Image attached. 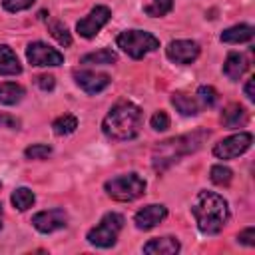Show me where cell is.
<instances>
[{
	"label": "cell",
	"mask_w": 255,
	"mask_h": 255,
	"mask_svg": "<svg viewBox=\"0 0 255 255\" xmlns=\"http://www.w3.org/2000/svg\"><path fill=\"white\" fill-rule=\"evenodd\" d=\"M207 137H209V129L199 128V129H193L191 133H183V135L159 141L151 151L153 169L155 171H165L169 165L177 163L181 157H185L189 153H195L205 143Z\"/></svg>",
	"instance_id": "1"
},
{
	"label": "cell",
	"mask_w": 255,
	"mask_h": 255,
	"mask_svg": "<svg viewBox=\"0 0 255 255\" xmlns=\"http://www.w3.org/2000/svg\"><path fill=\"white\" fill-rule=\"evenodd\" d=\"M141 122H143L141 110L135 104L122 100L104 118L102 131H104L106 137H110L114 141H128V139H133L139 133Z\"/></svg>",
	"instance_id": "2"
},
{
	"label": "cell",
	"mask_w": 255,
	"mask_h": 255,
	"mask_svg": "<svg viewBox=\"0 0 255 255\" xmlns=\"http://www.w3.org/2000/svg\"><path fill=\"white\" fill-rule=\"evenodd\" d=\"M191 213H193L195 223L201 233L217 235L229 219V205L219 193L203 189L197 193V197L191 205Z\"/></svg>",
	"instance_id": "3"
},
{
	"label": "cell",
	"mask_w": 255,
	"mask_h": 255,
	"mask_svg": "<svg viewBox=\"0 0 255 255\" xmlns=\"http://www.w3.org/2000/svg\"><path fill=\"white\" fill-rule=\"evenodd\" d=\"M104 189L114 201L128 203L145 193V179L131 171V173H124V175H116L108 179L104 183Z\"/></svg>",
	"instance_id": "4"
},
{
	"label": "cell",
	"mask_w": 255,
	"mask_h": 255,
	"mask_svg": "<svg viewBox=\"0 0 255 255\" xmlns=\"http://www.w3.org/2000/svg\"><path fill=\"white\" fill-rule=\"evenodd\" d=\"M124 227V215L116 213V211H110L106 213L100 223L96 227H92L86 235L88 243L94 245V247H102V249H108V247H114L116 241H118V235Z\"/></svg>",
	"instance_id": "5"
},
{
	"label": "cell",
	"mask_w": 255,
	"mask_h": 255,
	"mask_svg": "<svg viewBox=\"0 0 255 255\" xmlns=\"http://www.w3.org/2000/svg\"><path fill=\"white\" fill-rule=\"evenodd\" d=\"M116 44L133 60H139L145 54L159 48V40L153 34L143 32V30H126V32L118 34Z\"/></svg>",
	"instance_id": "6"
},
{
	"label": "cell",
	"mask_w": 255,
	"mask_h": 255,
	"mask_svg": "<svg viewBox=\"0 0 255 255\" xmlns=\"http://www.w3.org/2000/svg\"><path fill=\"white\" fill-rule=\"evenodd\" d=\"M251 141H253V135H251V133L239 131V133L229 135V137L221 139L219 143H215L213 155L219 157V159H233V157H239L241 153H245V151L251 147Z\"/></svg>",
	"instance_id": "7"
},
{
	"label": "cell",
	"mask_w": 255,
	"mask_h": 255,
	"mask_svg": "<svg viewBox=\"0 0 255 255\" xmlns=\"http://www.w3.org/2000/svg\"><path fill=\"white\" fill-rule=\"evenodd\" d=\"M110 18H112V12H110V8L108 6H94L92 10H90V14L88 16H84L78 24H76V30H78V34L82 36V38H94L108 22H110Z\"/></svg>",
	"instance_id": "8"
},
{
	"label": "cell",
	"mask_w": 255,
	"mask_h": 255,
	"mask_svg": "<svg viewBox=\"0 0 255 255\" xmlns=\"http://www.w3.org/2000/svg\"><path fill=\"white\" fill-rule=\"evenodd\" d=\"M26 58L32 66H60L64 64V54L50 48L44 42H32L26 48Z\"/></svg>",
	"instance_id": "9"
},
{
	"label": "cell",
	"mask_w": 255,
	"mask_h": 255,
	"mask_svg": "<svg viewBox=\"0 0 255 255\" xmlns=\"http://www.w3.org/2000/svg\"><path fill=\"white\" fill-rule=\"evenodd\" d=\"M32 225L40 231V233H52L58 229H64L68 225V213L62 207H54V209H46L40 211L32 217Z\"/></svg>",
	"instance_id": "10"
},
{
	"label": "cell",
	"mask_w": 255,
	"mask_h": 255,
	"mask_svg": "<svg viewBox=\"0 0 255 255\" xmlns=\"http://www.w3.org/2000/svg\"><path fill=\"white\" fill-rule=\"evenodd\" d=\"M165 56L173 64H191L199 56V44L193 40H173L165 48Z\"/></svg>",
	"instance_id": "11"
},
{
	"label": "cell",
	"mask_w": 255,
	"mask_h": 255,
	"mask_svg": "<svg viewBox=\"0 0 255 255\" xmlns=\"http://www.w3.org/2000/svg\"><path fill=\"white\" fill-rule=\"evenodd\" d=\"M72 76H74L76 84L86 94H100L102 90H106L112 84L108 74H98V72H92V70H74Z\"/></svg>",
	"instance_id": "12"
},
{
	"label": "cell",
	"mask_w": 255,
	"mask_h": 255,
	"mask_svg": "<svg viewBox=\"0 0 255 255\" xmlns=\"http://www.w3.org/2000/svg\"><path fill=\"white\" fill-rule=\"evenodd\" d=\"M165 217H167V207L161 205V203H151V205L141 207V209L133 215V223H135L137 229L149 231V229H153L157 223H161Z\"/></svg>",
	"instance_id": "13"
},
{
	"label": "cell",
	"mask_w": 255,
	"mask_h": 255,
	"mask_svg": "<svg viewBox=\"0 0 255 255\" xmlns=\"http://www.w3.org/2000/svg\"><path fill=\"white\" fill-rule=\"evenodd\" d=\"M179 251V241L175 237H155L143 245L147 255H175Z\"/></svg>",
	"instance_id": "14"
},
{
	"label": "cell",
	"mask_w": 255,
	"mask_h": 255,
	"mask_svg": "<svg viewBox=\"0 0 255 255\" xmlns=\"http://www.w3.org/2000/svg\"><path fill=\"white\" fill-rule=\"evenodd\" d=\"M247 120H249L247 110H245L243 106H239V104H229V106L223 110V114H221V122H223V126L229 128V129L243 128V126L247 124Z\"/></svg>",
	"instance_id": "15"
},
{
	"label": "cell",
	"mask_w": 255,
	"mask_h": 255,
	"mask_svg": "<svg viewBox=\"0 0 255 255\" xmlns=\"http://www.w3.org/2000/svg\"><path fill=\"white\" fill-rule=\"evenodd\" d=\"M245 70H247V60H245V56L239 54V52H229V54H227V60H225V64H223V74H225L229 80L237 82V80L245 74Z\"/></svg>",
	"instance_id": "16"
},
{
	"label": "cell",
	"mask_w": 255,
	"mask_h": 255,
	"mask_svg": "<svg viewBox=\"0 0 255 255\" xmlns=\"http://www.w3.org/2000/svg\"><path fill=\"white\" fill-rule=\"evenodd\" d=\"M22 72V66L18 62V56L14 50L6 44L0 46V76H16Z\"/></svg>",
	"instance_id": "17"
},
{
	"label": "cell",
	"mask_w": 255,
	"mask_h": 255,
	"mask_svg": "<svg viewBox=\"0 0 255 255\" xmlns=\"http://www.w3.org/2000/svg\"><path fill=\"white\" fill-rule=\"evenodd\" d=\"M253 38V28L249 24H237L221 32V42L225 44H243Z\"/></svg>",
	"instance_id": "18"
},
{
	"label": "cell",
	"mask_w": 255,
	"mask_h": 255,
	"mask_svg": "<svg viewBox=\"0 0 255 255\" xmlns=\"http://www.w3.org/2000/svg\"><path fill=\"white\" fill-rule=\"evenodd\" d=\"M171 104L175 106V110L181 116H197L199 114V104L195 98L183 94V92H175L171 94Z\"/></svg>",
	"instance_id": "19"
},
{
	"label": "cell",
	"mask_w": 255,
	"mask_h": 255,
	"mask_svg": "<svg viewBox=\"0 0 255 255\" xmlns=\"http://www.w3.org/2000/svg\"><path fill=\"white\" fill-rule=\"evenodd\" d=\"M24 98V88L14 82H4L0 84V104L4 106H14Z\"/></svg>",
	"instance_id": "20"
},
{
	"label": "cell",
	"mask_w": 255,
	"mask_h": 255,
	"mask_svg": "<svg viewBox=\"0 0 255 255\" xmlns=\"http://www.w3.org/2000/svg\"><path fill=\"white\" fill-rule=\"evenodd\" d=\"M118 62V54L110 48H102L98 52H90L86 56L80 58V64H100V66H108V64H116Z\"/></svg>",
	"instance_id": "21"
},
{
	"label": "cell",
	"mask_w": 255,
	"mask_h": 255,
	"mask_svg": "<svg viewBox=\"0 0 255 255\" xmlns=\"http://www.w3.org/2000/svg\"><path fill=\"white\" fill-rule=\"evenodd\" d=\"M12 205L18 209V211H26V209H30L32 205H34V191H30L28 187H18V189H14V193H12Z\"/></svg>",
	"instance_id": "22"
},
{
	"label": "cell",
	"mask_w": 255,
	"mask_h": 255,
	"mask_svg": "<svg viewBox=\"0 0 255 255\" xmlns=\"http://www.w3.org/2000/svg\"><path fill=\"white\" fill-rule=\"evenodd\" d=\"M76 128H78V120H76L74 116H70V114L60 116V118L54 120V124H52V129H54L56 135H68V133L76 131Z\"/></svg>",
	"instance_id": "23"
},
{
	"label": "cell",
	"mask_w": 255,
	"mask_h": 255,
	"mask_svg": "<svg viewBox=\"0 0 255 255\" xmlns=\"http://www.w3.org/2000/svg\"><path fill=\"white\" fill-rule=\"evenodd\" d=\"M48 32L52 34V38H54L60 46H70V44H72V36H70L68 28H66L62 22L50 20V22H48Z\"/></svg>",
	"instance_id": "24"
},
{
	"label": "cell",
	"mask_w": 255,
	"mask_h": 255,
	"mask_svg": "<svg viewBox=\"0 0 255 255\" xmlns=\"http://www.w3.org/2000/svg\"><path fill=\"white\" fill-rule=\"evenodd\" d=\"M171 8H173V0H151L147 6H143V12L151 18H159L165 16Z\"/></svg>",
	"instance_id": "25"
},
{
	"label": "cell",
	"mask_w": 255,
	"mask_h": 255,
	"mask_svg": "<svg viewBox=\"0 0 255 255\" xmlns=\"http://www.w3.org/2000/svg\"><path fill=\"white\" fill-rule=\"evenodd\" d=\"M209 177L215 185H229L231 179H233V171L225 165H213L209 169Z\"/></svg>",
	"instance_id": "26"
},
{
	"label": "cell",
	"mask_w": 255,
	"mask_h": 255,
	"mask_svg": "<svg viewBox=\"0 0 255 255\" xmlns=\"http://www.w3.org/2000/svg\"><path fill=\"white\" fill-rule=\"evenodd\" d=\"M52 153V147L48 145V143H32V145H28L26 149H24V155L28 157V159H44V157H48Z\"/></svg>",
	"instance_id": "27"
},
{
	"label": "cell",
	"mask_w": 255,
	"mask_h": 255,
	"mask_svg": "<svg viewBox=\"0 0 255 255\" xmlns=\"http://www.w3.org/2000/svg\"><path fill=\"white\" fill-rule=\"evenodd\" d=\"M197 96H199V100H201V104L203 106H215V102H217V92H215V88H211V86H199L197 88Z\"/></svg>",
	"instance_id": "28"
},
{
	"label": "cell",
	"mask_w": 255,
	"mask_h": 255,
	"mask_svg": "<svg viewBox=\"0 0 255 255\" xmlns=\"http://www.w3.org/2000/svg\"><path fill=\"white\" fill-rule=\"evenodd\" d=\"M149 124H151V128H153L155 131H165V129L169 128V116H167L163 110H159V112H155V114L151 116Z\"/></svg>",
	"instance_id": "29"
},
{
	"label": "cell",
	"mask_w": 255,
	"mask_h": 255,
	"mask_svg": "<svg viewBox=\"0 0 255 255\" xmlns=\"http://www.w3.org/2000/svg\"><path fill=\"white\" fill-rule=\"evenodd\" d=\"M32 4H34V0H2V6L8 12H22V10L30 8Z\"/></svg>",
	"instance_id": "30"
},
{
	"label": "cell",
	"mask_w": 255,
	"mask_h": 255,
	"mask_svg": "<svg viewBox=\"0 0 255 255\" xmlns=\"http://www.w3.org/2000/svg\"><path fill=\"white\" fill-rule=\"evenodd\" d=\"M0 128H8V129H20V120L10 116V114H0Z\"/></svg>",
	"instance_id": "31"
},
{
	"label": "cell",
	"mask_w": 255,
	"mask_h": 255,
	"mask_svg": "<svg viewBox=\"0 0 255 255\" xmlns=\"http://www.w3.org/2000/svg\"><path fill=\"white\" fill-rule=\"evenodd\" d=\"M237 239H239V243H243V245H247V247L255 245V229H253V227L243 229V231L237 235Z\"/></svg>",
	"instance_id": "32"
},
{
	"label": "cell",
	"mask_w": 255,
	"mask_h": 255,
	"mask_svg": "<svg viewBox=\"0 0 255 255\" xmlns=\"http://www.w3.org/2000/svg\"><path fill=\"white\" fill-rule=\"evenodd\" d=\"M36 84L40 86V90H44V92H48V90H52V88L56 86V80H54V76H48V74H42V76H38V78H36Z\"/></svg>",
	"instance_id": "33"
},
{
	"label": "cell",
	"mask_w": 255,
	"mask_h": 255,
	"mask_svg": "<svg viewBox=\"0 0 255 255\" xmlns=\"http://www.w3.org/2000/svg\"><path fill=\"white\" fill-rule=\"evenodd\" d=\"M253 84H255V78H249V80H247V84H245V96H247V100H249V102H253V100H255Z\"/></svg>",
	"instance_id": "34"
},
{
	"label": "cell",
	"mask_w": 255,
	"mask_h": 255,
	"mask_svg": "<svg viewBox=\"0 0 255 255\" xmlns=\"http://www.w3.org/2000/svg\"><path fill=\"white\" fill-rule=\"evenodd\" d=\"M0 229H2V205H0Z\"/></svg>",
	"instance_id": "35"
},
{
	"label": "cell",
	"mask_w": 255,
	"mask_h": 255,
	"mask_svg": "<svg viewBox=\"0 0 255 255\" xmlns=\"http://www.w3.org/2000/svg\"><path fill=\"white\" fill-rule=\"evenodd\" d=\"M0 187H2V185H0Z\"/></svg>",
	"instance_id": "36"
}]
</instances>
